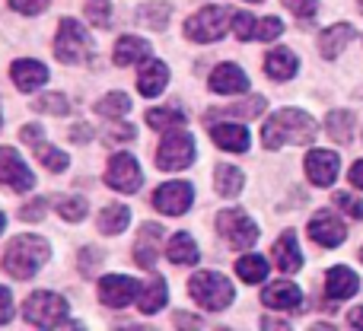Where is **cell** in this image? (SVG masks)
I'll use <instances>...</instances> for the list:
<instances>
[{"instance_id":"obj_1","label":"cell","mask_w":363,"mask_h":331,"mask_svg":"<svg viewBox=\"0 0 363 331\" xmlns=\"http://www.w3.org/2000/svg\"><path fill=\"white\" fill-rule=\"evenodd\" d=\"M315 121L313 115L300 112V108H281L274 112L262 128V144L264 150H281L287 144H313L315 140Z\"/></svg>"},{"instance_id":"obj_2","label":"cell","mask_w":363,"mask_h":331,"mask_svg":"<svg viewBox=\"0 0 363 331\" xmlns=\"http://www.w3.org/2000/svg\"><path fill=\"white\" fill-rule=\"evenodd\" d=\"M48 255H51L48 242H45L42 236L26 232V236H16L10 245H6L4 271L10 277H16V281H29V277H35L38 271H42V264L48 262Z\"/></svg>"},{"instance_id":"obj_3","label":"cell","mask_w":363,"mask_h":331,"mask_svg":"<svg viewBox=\"0 0 363 331\" xmlns=\"http://www.w3.org/2000/svg\"><path fill=\"white\" fill-rule=\"evenodd\" d=\"M55 55L61 64H89L96 55V42L89 35L86 26H80L77 19L64 16L57 23V35H55Z\"/></svg>"},{"instance_id":"obj_4","label":"cell","mask_w":363,"mask_h":331,"mask_svg":"<svg viewBox=\"0 0 363 331\" xmlns=\"http://www.w3.org/2000/svg\"><path fill=\"white\" fill-rule=\"evenodd\" d=\"M188 293L207 313H223L233 300H236V290H233L230 277L217 274V271H198V274L188 281Z\"/></svg>"},{"instance_id":"obj_5","label":"cell","mask_w":363,"mask_h":331,"mask_svg":"<svg viewBox=\"0 0 363 331\" xmlns=\"http://www.w3.org/2000/svg\"><path fill=\"white\" fill-rule=\"evenodd\" d=\"M226 29H233V13L220 4H211V6H201L194 16H188L185 38L198 45H211L217 38H223Z\"/></svg>"},{"instance_id":"obj_6","label":"cell","mask_w":363,"mask_h":331,"mask_svg":"<svg viewBox=\"0 0 363 331\" xmlns=\"http://www.w3.org/2000/svg\"><path fill=\"white\" fill-rule=\"evenodd\" d=\"M23 315L29 325L35 328H61L70 325L67 322V300L57 293H48V290H38L29 300L23 303Z\"/></svg>"},{"instance_id":"obj_7","label":"cell","mask_w":363,"mask_h":331,"mask_svg":"<svg viewBox=\"0 0 363 331\" xmlns=\"http://www.w3.org/2000/svg\"><path fill=\"white\" fill-rule=\"evenodd\" d=\"M217 230H220V239H223L230 249H252V245L258 242L255 220L245 211H239V207H230V211L217 213Z\"/></svg>"},{"instance_id":"obj_8","label":"cell","mask_w":363,"mask_h":331,"mask_svg":"<svg viewBox=\"0 0 363 331\" xmlns=\"http://www.w3.org/2000/svg\"><path fill=\"white\" fill-rule=\"evenodd\" d=\"M194 153H198V147H194L191 134L182 131V128H172V131H166L163 144L157 150V166L163 172H179V169H188L194 163Z\"/></svg>"},{"instance_id":"obj_9","label":"cell","mask_w":363,"mask_h":331,"mask_svg":"<svg viewBox=\"0 0 363 331\" xmlns=\"http://www.w3.org/2000/svg\"><path fill=\"white\" fill-rule=\"evenodd\" d=\"M106 181H108V188H115V191L134 194L140 188V181H144V172H140L138 159H134L131 153H115V157L108 159Z\"/></svg>"},{"instance_id":"obj_10","label":"cell","mask_w":363,"mask_h":331,"mask_svg":"<svg viewBox=\"0 0 363 331\" xmlns=\"http://www.w3.org/2000/svg\"><path fill=\"white\" fill-rule=\"evenodd\" d=\"M191 201H194L191 181H166V185H160L153 191V207L169 213V217H182L191 207Z\"/></svg>"},{"instance_id":"obj_11","label":"cell","mask_w":363,"mask_h":331,"mask_svg":"<svg viewBox=\"0 0 363 331\" xmlns=\"http://www.w3.org/2000/svg\"><path fill=\"white\" fill-rule=\"evenodd\" d=\"M0 181L10 191H32V185H35L32 169L19 159V153L13 147H0Z\"/></svg>"},{"instance_id":"obj_12","label":"cell","mask_w":363,"mask_h":331,"mask_svg":"<svg viewBox=\"0 0 363 331\" xmlns=\"http://www.w3.org/2000/svg\"><path fill=\"white\" fill-rule=\"evenodd\" d=\"M140 284L134 277H121V274H108L99 281V300L108 309H125L131 300H138Z\"/></svg>"},{"instance_id":"obj_13","label":"cell","mask_w":363,"mask_h":331,"mask_svg":"<svg viewBox=\"0 0 363 331\" xmlns=\"http://www.w3.org/2000/svg\"><path fill=\"white\" fill-rule=\"evenodd\" d=\"M347 236L345 223L338 220V213L335 211H319L313 220H309V239L319 245H325V249H335V245H341Z\"/></svg>"},{"instance_id":"obj_14","label":"cell","mask_w":363,"mask_h":331,"mask_svg":"<svg viewBox=\"0 0 363 331\" xmlns=\"http://www.w3.org/2000/svg\"><path fill=\"white\" fill-rule=\"evenodd\" d=\"M207 86L217 96H239V93H249V77H245V70L239 64H217Z\"/></svg>"},{"instance_id":"obj_15","label":"cell","mask_w":363,"mask_h":331,"mask_svg":"<svg viewBox=\"0 0 363 331\" xmlns=\"http://www.w3.org/2000/svg\"><path fill=\"white\" fill-rule=\"evenodd\" d=\"M338 169H341L338 153H332V150H309L306 153V175L313 185L328 188L338 179Z\"/></svg>"},{"instance_id":"obj_16","label":"cell","mask_w":363,"mask_h":331,"mask_svg":"<svg viewBox=\"0 0 363 331\" xmlns=\"http://www.w3.org/2000/svg\"><path fill=\"white\" fill-rule=\"evenodd\" d=\"M10 77L19 93H35L38 86L48 83V67L42 61H32V57H19V61H13Z\"/></svg>"},{"instance_id":"obj_17","label":"cell","mask_w":363,"mask_h":331,"mask_svg":"<svg viewBox=\"0 0 363 331\" xmlns=\"http://www.w3.org/2000/svg\"><path fill=\"white\" fill-rule=\"evenodd\" d=\"M262 303L271 309H281V313H300L303 306V293L296 284L290 281H277V284H268L262 290Z\"/></svg>"},{"instance_id":"obj_18","label":"cell","mask_w":363,"mask_h":331,"mask_svg":"<svg viewBox=\"0 0 363 331\" xmlns=\"http://www.w3.org/2000/svg\"><path fill=\"white\" fill-rule=\"evenodd\" d=\"M163 226L160 223H144L140 226V236L138 242H134V262L140 264V268L150 271L153 264H157V252H160V242H163Z\"/></svg>"},{"instance_id":"obj_19","label":"cell","mask_w":363,"mask_h":331,"mask_svg":"<svg viewBox=\"0 0 363 331\" xmlns=\"http://www.w3.org/2000/svg\"><path fill=\"white\" fill-rule=\"evenodd\" d=\"M166 83H169V67H166L160 57H147V61H140V77H138L140 96L153 99V96H160L166 89Z\"/></svg>"},{"instance_id":"obj_20","label":"cell","mask_w":363,"mask_h":331,"mask_svg":"<svg viewBox=\"0 0 363 331\" xmlns=\"http://www.w3.org/2000/svg\"><path fill=\"white\" fill-rule=\"evenodd\" d=\"M360 290V277L354 274L351 268H345V264H338V268H332L325 274V296L328 300H351L354 293Z\"/></svg>"},{"instance_id":"obj_21","label":"cell","mask_w":363,"mask_h":331,"mask_svg":"<svg viewBox=\"0 0 363 331\" xmlns=\"http://www.w3.org/2000/svg\"><path fill=\"white\" fill-rule=\"evenodd\" d=\"M271 255H274V264L284 271V274H294V271L303 268V252H300V242H296V232H281V239L274 242V249H271Z\"/></svg>"},{"instance_id":"obj_22","label":"cell","mask_w":363,"mask_h":331,"mask_svg":"<svg viewBox=\"0 0 363 331\" xmlns=\"http://www.w3.org/2000/svg\"><path fill=\"white\" fill-rule=\"evenodd\" d=\"M354 26L351 23H335V26H328L325 32L319 35V51H322V57H328V61H335V57L341 55V51L347 48V45L354 42Z\"/></svg>"},{"instance_id":"obj_23","label":"cell","mask_w":363,"mask_h":331,"mask_svg":"<svg viewBox=\"0 0 363 331\" xmlns=\"http://www.w3.org/2000/svg\"><path fill=\"white\" fill-rule=\"evenodd\" d=\"M296 70H300V61H296V55L290 48H274V51H268V57H264V74L277 83L294 80Z\"/></svg>"},{"instance_id":"obj_24","label":"cell","mask_w":363,"mask_h":331,"mask_svg":"<svg viewBox=\"0 0 363 331\" xmlns=\"http://www.w3.org/2000/svg\"><path fill=\"white\" fill-rule=\"evenodd\" d=\"M211 140L217 147H223V150H230V153H245L249 150V131H245L242 125H211Z\"/></svg>"},{"instance_id":"obj_25","label":"cell","mask_w":363,"mask_h":331,"mask_svg":"<svg viewBox=\"0 0 363 331\" xmlns=\"http://www.w3.org/2000/svg\"><path fill=\"white\" fill-rule=\"evenodd\" d=\"M150 57V42L147 38H138V35H121L115 42V64L118 67H131L138 61H147Z\"/></svg>"},{"instance_id":"obj_26","label":"cell","mask_w":363,"mask_h":331,"mask_svg":"<svg viewBox=\"0 0 363 331\" xmlns=\"http://www.w3.org/2000/svg\"><path fill=\"white\" fill-rule=\"evenodd\" d=\"M169 300V290H166V281L163 277H150L147 284H140V293H138V306L144 315H153L166 306Z\"/></svg>"},{"instance_id":"obj_27","label":"cell","mask_w":363,"mask_h":331,"mask_svg":"<svg viewBox=\"0 0 363 331\" xmlns=\"http://www.w3.org/2000/svg\"><path fill=\"white\" fill-rule=\"evenodd\" d=\"M96 223H99V232H106V236H118V232H125V226L131 223V207H125V204H106Z\"/></svg>"},{"instance_id":"obj_28","label":"cell","mask_w":363,"mask_h":331,"mask_svg":"<svg viewBox=\"0 0 363 331\" xmlns=\"http://www.w3.org/2000/svg\"><path fill=\"white\" fill-rule=\"evenodd\" d=\"M166 255L176 264H194L201 258V252H198V242H194L191 232H176V236L169 239V245H166Z\"/></svg>"},{"instance_id":"obj_29","label":"cell","mask_w":363,"mask_h":331,"mask_svg":"<svg viewBox=\"0 0 363 331\" xmlns=\"http://www.w3.org/2000/svg\"><path fill=\"white\" fill-rule=\"evenodd\" d=\"M325 131L335 144H351L354 140V112L338 108V112H328L325 118Z\"/></svg>"},{"instance_id":"obj_30","label":"cell","mask_w":363,"mask_h":331,"mask_svg":"<svg viewBox=\"0 0 363 331\" xmlns=\"http://www.w3.org/2000/svg\"><path fill=\"white\" fill-rule=\"evenodd\" d=\"M213 188H217V194H223V198H236L239 191L245 188V175L239 172L236 166H226V163H220L217 169H213Z\"/></svg>"},{"instance_id":"obj_31","label":"cell","mask_w":363,"mask_h":331,"mask_svg":"<svg viewBox=\"0 0 363 331\" xmlns=\"http://www.w3.org/2000/svg\"><path fill=\"white\" fill-rule=\"evenodd\" d=\"M264 96H252V99H242V102H233V106H223L217 108V112H211L207 118H217V115H223V118H258V115L264 112Z\"/></svg>"},{"instance_id":"obj_32","label":"cell","mask_w":363,"mask_h":331,"mask_svg":"<svg viewBox=\"0 0 363 331\" xmlns=\"http://www.w3.org/2000/svg\"><path fill=\"white\" fill-rule=\"evenodd\" d=\"M169 19H172V6H169V4H163V0L144 4V6L138 10V23H140V26H147V29L163 32L166 26H169Z\"/></svg>"},{"instance_id":"obj_33","label":"cell","mask_w":363,"mask_h":331,"mask_svg":"<svg viewBox=\"0 0 363 331\" xmlns=\"http://www.w3.org/2000/svg\"><path fill=\"white\" fill-rule=\"evenodd\" d=\"M147 125H150L153 131H172V128L185 125V112H182V108H172V106L150 108V112H147Z\"/></svg>"},{"instance_id":"obj_34","label":"cell","mask_w":363,"mask_h":331,"mask_svg":"<svg viewBox=\"0 0 363 331\" xmlns=\"http://www.w3.org/2000/svg\"><path fill=\"white\" fill-rule=\"evenodd\" d=\"M96 112L102 115V118H125L128 112H131V96L128 93H108L102 96L99 102H96Z\"/></svg>"},{"instance_id":"obj_35","label":"cell","mask_w":363,"mask_h":331,"mask_svg":"<svg viewBox=\"0 0 363 331\" xmlns=\"http://www.w3.org/2000/svg\"><path fill=\"white\" fill-rule=\"evenodd\" d=\"M236 274L242 277L245 284H262L268 277V262L262 255H242L236 262Z\"/></svg>"},{"instance_id":"obj_36","label":"cell","mask_w":363,"mask_h":331,"mask_svg":"<svg viewBox=\"0 0 363 331\" xmlns=\"http://www.w3.org/2000/svg\"><path fill=\"white\" fill-rule=\"evenodd\" d=\"M35 157H38V163H42L48 172H64V169L70 166V157L64 150H57V147H51L48 140H42V144L35 147Z\"/></svg>"},{"instance_id":"obj_37","label":"cell","mask_w":363,"mask_h":331,"mask_svg":"<svg viewBox=\"0 0 363 331\" xmlns=\"http://www.w3.org/2000/svg\"><path fill=\"white\" fill-rule=\"evenodd\" d=\"M32 108L35 112H45V115H67L70 112V99L61 93H45L38 96L35 102H32Z\"/></svg>"},{"instance_id":"obj_38","label":"cell","mask_w":363,"mask_h":331,"mask_svg":"<svg viewBox=\"0 0 363 331\" xmlns=\"http://www.w3.org/2000/svg\"><path fill=\"white\" fill-rule=\"evenodd\" d=\"M57 213H61L67 223H80V220L86 217V201H83L80 194H74V198H61L57 201Z\"/></svg>"},{"instance_id":"obj_39","label":"cell","mask_w":363,"mask_h":331,"mask_svg":"<svg viewBox=\"0 0 363 331\" xmlns=\"http://www.w3.org/2000/svg\"><path fill=\"white\" fill-rule=\"evenodd\" d=\"M255 29H258V19L252 16V13H233V35H236L239 42L255 38Z\"/></svg>"},{"instance_id":"obj_40","label":"cell","mask_w":363,"mask_h":331,"mask_svg":"<svg viewBox=\"0 0 363 331\" xmlns=\"http://www.w3.org/2000/svg\"><path fill=\"white\" fill-rule=\"evenodd\" d=\"M86 19L96 26V29H108V26H112V4H106V0L89 4L86 6Z\"/></svg>"},{"instance_id":"obj_41","label":"cell","mask_w":363,"mask_h":331,"mask_svg":"<svg viewBox=\"0 0 363 331\" xmlns=\"http://www.w3.org/2000/svg\"><path fill=\"white\" fill-rule=\"evenodd\" d=\"M284 32V23L277 16H264L258 19V29H255V38L258 42H274V38H281Z\"/></svg>"},{"instance_id":"obj_42","label":"cell","mask_w":363,"mask_h":331,"mask_svg":"<svg viewBox=\"0 0 363 331\" xmlns=\"http://www.w3.org/2000/svg\"><path fill=\"white\" fill-rule=\"evenodd\" d=\"M335 207H341V211H345L347 217L363 220V201H360V198H354V194L338 191V194H335Z\"/></svg>"},{"instance_id":"obj_43","label":"cell","mask_w":363,"mask_h":331,"mask_svg":"<svg viewBox=\"0 0 363 331\" xmlns=\"http://www.w3.org/2000/svg\"><path fill=\"white\" fill-rule=\"evenodd\" d=\"M99 264H102V252L99 249H83L80 252V274L83 277H96V271H99Z\"/></svg>"},{"instance_id":"obj_44","label":"cell","mask_w":363,"mask_h":331,"mask_svg":"<svg viewBox=\"0 0 363 331\" xmlns=\"http://www.w3.org/2000/svg\"><path fill=\"white\" fill-rule=\"evenodd\" d=\"M45 211H48V201L35 198L26 207H19V220H26V223H38V220H45Z\"/></svg>"},{"instance_id":"obj_45","label":"cell","mask_w":363,"mask_h":331,"mask_svg":"<svg viewBox=\"0 0 363 331\" xmlns=\"http://www.w3.org/2000/svg\"><path fill=\"white\" fill-rule=\"evenodd\" d=\"M284 4L296 19H313L315 10H319V0H284Z\"/></svg>"},{"instance_id":"obj_46","label":"cell","mask_w":363,"mask_h":331,"mask_svg":"<svg viewBox=\"0 0 363 331\" xmlns=\"http://www.w3.org/2000/svg\"><path fill=\"white\" fill-rule=\"evenodd\" d=\"M10 6L16 13H26V16H38L51 6V0H10Z\"/></svg>"},{"instance_id":"obj_47","label":"cell","mask_w":363,"mask_h":331,"mask_svg":"<svg viewBox=\"0 0 363 331\" xmlns=\"http://www.w3.org/2000/svg\"><path fill=\"white\" fill-rule=\"evenodd\" d=\"M10 319H13V296L6 287H0V325H6Z\"/></svg>"},{"instance_id":"obj_48","label":"cell","mask_w":363,"mask_h":331,"mask_svg":"<svg viewBox=\"0 0 363 331\" xmlns=\"http://www.w3.org/2000/svg\"><path fill=\"white\" fill-rule=\"evenodd\" d=\"M19 138H23L29 147H38V144H42V140H45V131H42V128H38V125H26L23 131H19Z\"/></svg>"},{"instance_id":"obj_49","label":"cell","mask_w":363,"mask_h":331,"mask_svg":"<svg viewBox=\"0 0 363 331\" xmlns=\"http://www.w3.org/2000/svg\"><path fill=\"white\" fill-rule=\"evenodd\" d=\"M106 140L108 144H115V140H134V128L131 125H121V128H112V134H106Z\"/></svg>"},{"instance_id":"obj_50","label":"cell","mask_w":363,"mask_h":331,"mask_svg":"<svg viewBox=\"0 0 363 331\" xmlns=\"http://www.w3.org/2000/svg\"><path fill=\"white\" fill-rule=\"evenodd\" d=\"M67 138H70V140H77V144H86V140L93 138V134H89V128H86V125H74V128L67 131Z\"/></svg>"},{"instance_id":"obj_51","label":"cell","mask_w":363,"mask_h":331,"mask_svg":"<svg viewBox=\"0 0 363 331\" xmlns=\"http://www.w3.org/2000/svg\"><path fill=\"white\" fill-rule=\"evenodd\" d=\"M351 185H354V188H360V191H363V159H360V163H354V166H351Z\"/></svg>"},{"instance_id":"obj_52","label":"cell","mask_w":363,"mask_h":331,"mask_svg":"<svg viewBox=\"0 0 363 331\" xmlns=\"http://www.w3.org/2000/svg\"><path fill=\"white\" fill-rule=\"evenodd\" d=\"M347 322H351L354 328H363V306L357 309H351V315H347Z\"/></svg>"},{"instance_id":"obj_53","label":"cell","mask_w":363,"mask_h":331,"mask_svg":"<svg viewBox=\"0 0 363 331\" xmlns=\"http://www.w3.org/2000/svg\"><path fill=\"white\" fill-rule=\"evenodd\" d=\"M262 325L264 328H287V322H281V319H262Z\"/></svg>"},{"instance_id":"obj_54","label":"cell","mask_w":363,"mask_h":331,"mask_svg":"<svg viewBox=\"0 0 363 331\" xmlns=\"http://www.w3.org/2000/svg\"><path fill=\"white\" fill-rule=\"evenodd\" d=\"M4 226H6V217H4V213H0V232H4Z\"/></svg>"},{"instance_id":"obj_55","label":"cell","mask_w":363,"mask_h":331,"mask_svg":"<svg viewBox=\"0 0 363 331\" xmlns=\"http://www.w3.org/2000/svg\"><path fill=\"white\" fill-rule=\"evenodd\" d=\"M245 4H262V0H245Z\"/></svg>"},{"instance_id":"obj_56","label":"cell","mask_w":363,"mask_h":331,"mask_svg":"<svg viewBox=\"0 0 363 331\" xmlns=\"http://www.w3.org/2000/svg\"><path fill=\"white\" fill-rule=\"evenodd\" d=\"M360 262H363V249H360Z\"/></svg>"},{"instance_id":"obj_57","label":"cell","mask_w":363,"mask_h":331,"mask_svg":"<svg viewBox=\"0 0 363 331\" xmlns=\"http://www.w3.org/2000/svg\"><path fill=\"white\" fill-rule=\"evenodd\" d=\"M360 13H363V0H360Z\"/></svg>"},{"instance_id":"obj_58","label":"cell","mask_w":363,"mask_h":331,"mask_svg":"<svg viewBox=\"0 0 363 331\" xmlns=\"http://www.w3.org/2000/svg\"><path fill=\"white\" fill-rule=\"evenodd\" d=\"M0 125H4V115H0Z\"/></svg>"}]
</instances>
